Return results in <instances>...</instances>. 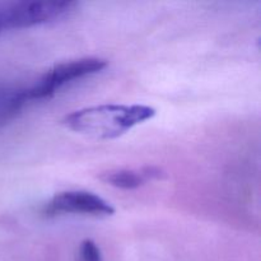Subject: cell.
I'll return each mask as SVG.
<instances>
[{
	"label": "cell",
	"mask_w": 261,
	"mask_h": 261,
	"mask_svg": "<svg viewBox=\"0 0 261 261\" xmlns=\"http://www.w3.org/2000/svg\"><path fill=\"white\" fill-rule=\"evenodd\" d=\"M107 60L101 58H83L58 64L41 76L33 86L28 87L27 94L31 101H40L51 97L66 84L84 76L99 73L107 66Z\"/></svg>",
	"instance_id": "2"
},
{
	"label": "cell",
	"mask_w": 261,
	"mask_h": 261,
	"mask_svg": "<svg viewBox=\"0 0 261 261\" xmlns=\"http://www.w3.org/2000/svg\"><path fill=\"white\" fill-rule=\"evenodd\" d=\"M28 102L27 88L0 86V127L14 120Z\"/></svg>",
	"instance_id": "6"
},
{
	"label": "cell",
	"mask_w": 261,
	"mask_h": 261,
	"mask_svg": "<svg viewBox=\"0 0 261 261\" xmlns=\"http://www.w3.org/2000/svg\"><path fill=\"white\" fill-rule=\"evenodd\" d=\"M81 261H102L101 250L92 240H84L79 247Z\"/></svg>",
	"instance_id": "7"
},
{
	"label": "cell",
	"mask_w": 261,
	"mask_h": 261,
	"mask_svg": "<svg viewBox=\"0 0 261 261\" xmlns=\"http://www.w3.org/2000/svg\"><path fill=\"white\" fill-rule=\"evenodd\" d=\"M154 115L155 110L145 105H99L76 110L66 115L63 122L73 132L97 139H112Z\"/></svg>",
	"instance_id": "1"
},
{
	"label": "cell",
	"mask_w": 261,
	"mask_h": 261,
	"mask_svg": "<svg viewBox=\"0 0 261 261\" xmlns=\"http://www.w3.org/2000/svg\"><path fill=\"white\" fill-rule=\"evenodd\" d=\"M75 2L66 0H23L3 5L5 28H24L53 22L73 12Z\"/></svg>",
	"instance_id": "3"
},
{
	"label": "cell",
	"mask_w": 261,
	"mask_h": 261,
	"mask_svg": "<svg viewBox=\"0 0 261 261\" xmlns=\"http://www.w3.org/2000/svg\"><path fill=\"white\" fill-rule=\"evenodd\" d=\"M46 216L58 214H87V216H112L115 208L101 196L83 190L64 191L56 194L43 208Z\"/></svg>",
	"instance_id": "4"
},
{
	"label": "cell",
	"mask_w": 261,
	"mask_h": 261,
	"mask_svg": "<svg viewBox=\"0 0 261 261\" xmlns=\"http://www.w3.org/2000/svg\"><path fill=\"white\" fill-rule=\"evenodd\" d=\"M163 176V171L155 166H145L140 170H112L102 173L101 180L109 185L124 190H133L144 185L150 180H157Z\"/></svg>",
	"instance_id": "5"
},
{
	"label": "cell",
	"mask_w": 261,
	"mask_h": 261,
	"mask_svg": "<svg viewBox=\"0 0 261 261\" xmlns=\"http://www.w3.org/2000/svg\"><path fill=\"white\" fill-rule=\"evenodd\" d=\"M5 22H4V14H3V5H0V33L5 31Z\"/></svg>",
	"instance_id": "8"
}]
</instances>
